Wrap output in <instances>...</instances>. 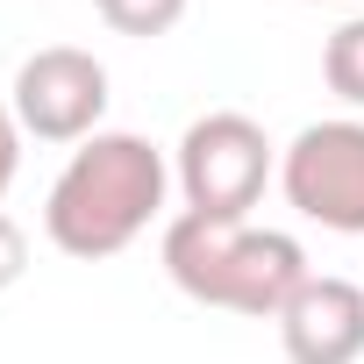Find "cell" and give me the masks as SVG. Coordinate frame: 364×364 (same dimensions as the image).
<instances>
[{
	"label": "cell",
	"instance_id": "9c48e42d",
	"mask_svg": "<svg viewBox=\"0 0 364 364\" xmlns=\"http://www.w3.org/2000/svg\"><path fill=\"white\" fill-rule=\"evenodd\" d=\"M22 272H29V236H22L15 215H0V293H8Z\"/></svg>",
	"mask_w": 364,
	"mask_h": 364
},
{
	"label": "cell",
	"instance_id": "5b68a950",
	"mask_svg": "<svg viewBox=\"0 0 364 364\" xmlns=\"http://www.w3.org/2000/svg\"><path fill=\"white\" fill-rule=\"evenodd\" d=\"M107 65L79 43H43L36 58H22L15 72V122L22 136L36 143H86L100 136V114H107Z\"/></svg>",
	"mask_w": 364,
	"mask_h": 364
},
{
	"label": "cell",
	"instance_id": "ba28073f",
	"mask_svg": "<svg viewBox=\"0 0 364 364\" xmlns=\"http://www.w3.org/2000/svg\"><path fill=\"white\" fill-rule=\"evenodd\" d=\"M93 8L114 36H171L186 22V0H93Z\"/></svg>",
	"mask_w": 364,
	"mask_h": 364
},
{
	"label": "cell",
	"instance_id": "8992f818",
	"mask_svg": "<svg viewBox=\"0 0 364 364\" xmlns=\"http://www.w3.org/2000/svg\"><path fill=\"white\" fill-rule=\"evenodd\" d=\"M279 343H286V364H357L364 357V286L314 272L279 307Z\"/></svg>",
	"mask_w": 364,
	"mask_h": 364
},
{
	"label": "cell",
	"instance_id": "7a4b0ae2",
	"mask_svg": "<svg viewBox=\"0 0 364 364\" xmlns=\"http://www.w3.org/2000/svg\"><path fill=\"white\" fill-rule=\"evenodd\" d=\"M164 272L186 300L222 307V314H250V321H279V307L314 279L300 236L215 222V215H171L164 222Z\"/></svg>",
	"mask_w": 364,
	"mask_h": 364
},
{
	"label": "cell",
	"instance_id": "3957f363",
	"mask_svg": "<svg viewBox=\"0 0 364 364\" xmlns=\"http://www.w3.org/2000/svg\"><path fill=\"white\" fill-rule=\"evenodd\" d=\"M272 171H279V150H272L264 122H250L236 107L186 122V136L171 150V178L186 193V215H215V222H250Z\"/></svg>",
	"mask_w": 364,
	"mask_h": 364
},
{
	"label": "cell",
	"instance_id": "52a82bcc",
	"mask_svg": "<svg viewBox=\"0 0 364 364\" xmlns=\"http://www.w3.org/2000/svg\"><path fill=\"white\" fill-rule=\"evenodd\" d=\"M321 79H328V93H336L343 107H364V15L343 22V29L328 36V50H321Z\"/></svg>",
	"mask_w": 364,
	"mask_h": 364
},
{
	"label": "cell",
	"instance_id": "277c9868",
	"mask_svg": "<svg viewBox=\"0 0 364 364\" xmlns=\"http://www.w3.org/2000/svg\"><path fill=\"white\" fill-rule=\"evenodd\" d=\"M279 193L300 222H321L336 236H364V122H307L279 150Z\"/></svg>",
	"mask_w": 364,
	"mask_h": 364
},
{
	"label": "cell",
	"instance_id": "6da1fadb",
	"mask_svg": "<svg viewBox=\"0 0 364 364\" xmlns=\"http://www.w3.org/2000/svg\"><path fill=\"white\" fill-rule=\"evenodd\" d=\"M164 193H171L164 150L150 136H136V129H100L65 157L58 186L43 200V236L79 264L122 257L164 215Z\"/></svg>",
	"mask_w": 364,
	"mask_h": 364
},
{
	"label": "cell",
	"instance_id": "30bf717a",
	"mask_svg": "<svg viewBox=\"0 0 364 364\" xmlns=\"http://www.w3.org/2000/svg\"><path fill=\"white\" fill-rule=\"evenodd\" d=\"M15 171H22V122H15V107H8V100H0V200H8Z\"/></svg>",
	"mask_w": 364,
	"mask_h": 364
}]
</instances>
